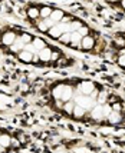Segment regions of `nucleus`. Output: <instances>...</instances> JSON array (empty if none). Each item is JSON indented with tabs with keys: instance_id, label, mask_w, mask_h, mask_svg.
Segmentation results:
<instances>
[{
	"instance_id": "29",
	"label": "nucleus",
	"mask_w": 125,
	"mask_h": 153,
	"mask_svg": "<svg viewBox=\"0 0 125 153\" xmlns=\"http://www.w3.org/2000/svg\"><path fill=\"white\" fill-rule=\"evenodd\" d=\"M32 63H33V65H38V63H40V59H39V56H38V53H35V54H33V57H32Z\"/></svg>"
},
{
	"instance_id": "11",
	"label": "nucleus",
	"mask_w": 125,
	"mask_h": 153,
	"mask_svg": "<svg viewBox=\"0 0 125 153\" xmlns=\"http://www.w3.org/2000/svg\"><path fill=\"white\" fill-rule=\"evenodd\" d=\"M63 17H65V12H63L62 9H53L52 14H50V17H49V19H50L53 23L56 25V23H60Z\"/></svg>"
},
{
	"instance_id": "26",
	"label": "nucleus",
	"mask_w": 125,
	"mask_h": 153,
	"mask_svg": "<svg viewBox=\"0 0 125 153\" xmlns=\"http://www.w3.org/2000/svg\"><path fill=\"white\" fill-rule=\"evenodd\" d=\"M89 32H91V30H89V27L85 26V25H84V26H82V27H81V29L78 30V33L81 34L82 37H84V36H88V34H89Z\"/></svg>"
},
{
	"instance_id": "14",
	"label": "nucleus",
	"mask_w": 125,
	"mask_h": 153,
	"mask_svg": "<svg viewBox=\"0 0 125 153\" xmlns=\"http://www.w3.org/2000/svg\"><path fill=\"white\" fill-rule=\"evenodd\" d=\"M26 16H27V17H29L30 20H38V19H40V12H39V9H38V7H35V6L27 7Z\"/></svg>"
},
{
	"instance_id": "3",
	"label": "nucleus",
	"mask_w": 125,
	"mask_h": 153,
	"mask_svg": "<svg viewBox=\"0 0 125 153\" xmlns=\"http://www.w3.org/2000/svg\"><path fill=\"white\" fill-rule=\"evenodd\" d=\"M96 89V85L93 83L92 80H82L79 82L76 89H75V93H79V94H85V96H91L93 90Z\"/></svg>"
},
{
	"instance_id": "17",
	"label": "nucleus",
	"mask_w": 125,
	"mask_h": 153,
	"mask_svg": "<svg viewBox=\"0 0 125 153\" xmlns=\"http://www.w3.org/2000/svg\"><path fill=\"white\" fill-rule=\"evenodd\" d=\"M75 102H73V99L68 100V102H65L63 103V106H62V110L65 112L66 114H69V116H72V112H73V107H75Z\"/></svg>"
},
{
	"instance_id": "18",
	"label": "nucleus",
	"mask_w": 125,
	"mask_h": 153,
	"mask_svg": "<svg viewBox=\"0 0 125 153\" xmlns=\"http://www.w3.org/2000/svg\"><path fill=\"white\" fill-rule=\"evenodd\" d=\"M81 40H82V36L78 33V32H71V46L73 47H79L81 45Z\"/></svg>"
},
{
	"instance_id": "22",
	"label": "nucleus",
	"mask_w": 125,
	"mask_h": 153,
	"mask_svg": "<svg viewBox=\"0 0 125 153\" xmlns=\"http://www.w3.org/2000/svg\"><path fill=\"white\" fill-rule=\"evenodd\" d=\"M19 39H20V42H22V43H23V45L26 46V45H29V43H32L33 36H32V34H29V33H26V32H25V33H22V34L19 36Z\"/></svg>"
},
{
	"instance_id": "32",
	"label": "nucleus",
	"mask_w": 125,
	"mask_h": 153,
	"mask_svg": "<svg viewBox=\"0 0 125 153\" xmlns=\"http://www.w3.org/2000/svg\"><path fill=\"white\" fill-rule=\"evenodd\" d=\"M58 153H69V152H58Z\"/></svg>"
},
{
	"instance_id": "27",
	"label": "nucleus",
	"mask_w": 125,
	"mask_h": 153,
	"mask_svg": "<svg viewBox=\"0 0 125 153\" xmlns=\"http://www.w3.org/2000/svg\"><path fill=\"white\" fill-rule=\"evenodd\" d=\"M59 57H60V52H59V50H52V56H50V62H53V63H56Z\"/></svg>"
},
{
	"instance_id": "19",
	"label": "nucleus",
	"mask_w": 125,
	"mask_h": 153,
	"mask_svg": "<svg viewBox=\"0 0 125 153\" xmlns=\"http://www.w3.org/2000/svg\"><path fill=\"white\" fill-rule=\"evenodd\" d=\"M96 103H98V105H105V103H108V92H106V90H99L98 97H96Z\"/></svg>"
},
{
	"instance_id": "6",
	"label": "nucleus",
	"mask_w": 125,
	"mask_h": 153,
	"mask_svg": "<svg viewBox=\"0 0 125 153\" xmlns=\"http://www.w3.org/2000/svg\"><path fill=\"white\" fill-rule=\"evenodd\" d=\"M89 116H91V119L92 120H98V122H101V120H105V117H104V107H102V105H95V106L89 110Z\"/></svg>"
},
{
	"instance_id": "31",
	"label": "nucleus",
	"mask_w": 125,
	"mask_h": 153,
	"mask_svg": "<svg viewBox=\"0 0 125 153\" xmlns=\"http://www.w3.org/2000/svg\"><path fill=\"white\" fill-rule=\"evenodd\" d=\"M6 150H7L6 147H3L2 145H0V153H6Z\"/></svg>"
},
{
	"instance_id": "23",
	"label": "nucleus",
	"mask_w": 125,
	"mask_h": 153,
	"mask_svg": "<svg viewBox=\"0 0 125 153\" xmlns=\"http://www.w3.org/2000/svg\"><path fill=\"white\" fill-rule=\"evenodd\" d=\"M58 40H59L60 43H63V45H69V43H71V32H66V33H63Z\"/></svg>"
},
{
	"instance_id": "8",
	"label": "nucleus",
	"mask_w": 125,
	"mask_h": 153,
	"mask_svg": "<svg viewBox=\"0 0 125 153\" xmlns=\"http://www.w3.org/2000/svg\"><path fill=\"white\" fill-rule=\"evenodd\" d=\"M106 120L111 123V125H121L122 122L125 120V116H124V113L122 112H111L109 113V116L106 117Z\"/></svg>"
},
{
	"instance_id": "15",
	"label": "nucleus",
	"mask_w": 125,
	"mask_h": 153,
	"mask_svg": "<svg viewBox=\"0 0 125 153\" xmlns=\"http://www.w3.org/2000/svg\"><path fill=\"white\" fill-rule=\"evenodd\" d=\"M33 47H35V50L36 52H39V50H42L43 47H46L47 45L45 43V40L42 39V37H33V40H32V43H30Z\"/></svg>"
},
{
	"instance_id": "13",
	"label": "nucleus",
	"mask_w": 125,
	"mask_h": 153,
	"mask_svg": "<svg viewBox=\"0 0 125 153\" xmlns=\"http://www.w3.org/2000/svg\"><path fill=\"white\" fill-rule=\"evenodd\" d=\"M35 53H30L29 50H20L19 53H17V57H19L20 62H23V63H32V57Z\"/></svg>"
},
{
	"instance_id": "10",
	"label": "nucleus",
	"mask_w": 125,
	"mask_h": 153,
	"mask_svg": "<svg viewBox=\"0 0 125 153\" xmlns=\"http://www.w3.org/2000/svg\"><path fill=\"white\" fill-rule=\"evenodd\" d=\"M38 56H39V59H40V63H49L50 62V56H52V49L49 46L43 47L42 50L38 52Z\"/></svg>"
},
{
	"instance_id": "16",
	"label": "nucleus",
	"mask_w": 125,
	"mask_h": 153,
	"mask_svg": "<svg viewBox=\"0 0 125 153\" xmlns=\"http://www.w3.org/2000/svg\"><path fill=\"white\" fill-rule=\"evenodd\" d=\"M12 136L10 134H7V133H0V145L3 147H10L12 146Z\"/></svg>"
},
{
	"instance_id": "21",
	"label": "nucleus",
	"mask_w": 125,
	"mask_h": 153,
	"mask_svg": "<svg viewBox=\"0 0 125 153\" xmlns=\"http://www.w3.org/2000/svg\"><path fill=\"white\" fill-rule=\"evenodd\" d=\"M68 25H69V32H78L79 29L84 26V23H82L81 20H72V22H69Z\"/></svg>"
},
{
	"instance_id": "4",
	"label": "nucleus",
	"mask_w": 125,
	"mask_h": 153,
	"mask_svg": "<svg viewBox=\"0 0 125 153\" xmlns=\"http://www.w3.org/2000/svg\"><path fill=\"white\" fill-rule=\"evenodd\" d=\"M66 32H69V25L68 23H56V25H53L49 30H47V34L52 37V39H59L60 36L63 33H66Z\"/></svg>"
},
{
	"instance_id": "25",
	"label": "nucleus",
	"mask_w": 125,
	"mask_h": 153,
	"mask_svg": "<svg viewBox=\"0 0 125 153\" xmlns=\"http://www.w3.org/2000/svg\"><path fill=\"white\" fill-rule=\"evenodd\" d=\"M72 152L73 153H91V150L88 149V147H85V146H73L72 147Z\"/></svg>"
},
{
	"instance_id": "9",
	"label": "nucleus",
	"mask_w": 125,
	"mask_h": 153,
	"mask_svg": "<svg viewBox=\"0 0 125 153\" xmlns=\"http://www.w3.org/2000/svg\"><path fill=\"white\" fill-rule=\"evenodd\" d=\"M53 25H55V23H53L49 17H47V19H40L36 22V27H38V30H40L42 33H47V30H49Z\"/></svg>"
},
{
	"instance_id": "7",
	"label": "nucleus",
	"mask_w": 125,
	"mask_h": 153,
	"mask_svg": "<svg viewBox=\"0 0 125 153\" xmlns=\"http://www.w3.org/2000/svg\"><path fill=\"white\" fill-rule=\"evenodd\" d=\"M16 39H17V34L14 33V32H12V30H7V32H5V33L2 34V43L5 46H12L14 42H16Z\"/></svg>"
},
{
	"instance_id": "5",
	"label": "nucleus",
	"mask_w": 125,
	"mask_h": 153,
	"mask_svg": "<svg viewBox=\"0 0 125 153\" xmlns=\"http://www.w3.org/2000/svg\"><path fill=\"white\" fill-rule=\"evenodd\" d=\"M95 43H96V39L93 37L92 34H88V36H84L82 40H81V45H79V49L85 50V52H91L95 47Z\"/></svg>"
},
{
	"instance_id": "20",
	"label": "nucleus",
	"mask_w": 125,
	"mask_h": 153,
	"mask_svg": "<svg viewBox=\"0 0 125 153\" xmlns=\"http://www.w3.org/2000/svg\"><path fill=\"white\" fill-rule=\"evenodd\" d=\"M52 7H49V6H43V7H40L39 9V12H40V19H47V17H50V14H52Z\"/></svg>"
},
{
	"instance_id": "30",
	"label": "nucleus",
	"mask_w": 125,
	"mask_h": 153,
	"mask_svg": "<svg viewBox=\"0 0 125 153\" xmlns=\"http://www.w3.org/2000/svg\"><path fill=\"white\" fill-rule=\"evenodd\" d=\"M108 3H112V4H115V3H119L121 0H106Z\"/></svg>"
},
{
	"instance_id": "12",
	"label": "nucleus",
	"mask_w": 125,
	"mask_h": 153,
	"mask_svg": "<svg viewBox=\"0 0 125 153\" xmlns=\"http://www.w3.org/2000/svg\"><path fill=\"white\" fill-rule=\"evenodd\" d=\"M86 114H88V110H85L84 107L78 106V105H75V107H73V112H72V117L76 120H81L84 119Z\"/></svg>"
},
{
	"instance_id": "2",
	"label": "nucleus",
	"mask_w": 125,
	"mask_h": 153,
	"mask_svg": "<svg viewBox=\"0 0 125 153\" xmlns=\"http://www.w3.org/2000/svg\"><path fill=\"white\" fill-rule=\"evenodd\" d=\"M73 102L78 105V106L84 107L85 110H91L95 105H96V102L91 97V96H85V94H79V93H75V96L72 97Z\"/></svg>"
},
{
	"instance_id": "28",
	"label": "nucleus",
	"mask_w": 125,
	"mask_h": 153,
	"mask_svg": "<svg viewBox=\"0 0 125 153\" xmlns=\"http://www.w3.org/2000/svg\"><path fill=\"white\" fill-rule=\"evenodd\" d=\"M117 63H118L121 67H125V54H119V56H118V60H117Z\"/></svg>"
},
{
	"instance_id": "24",
	"label": "nucleus",
	"mask_w": 125,
	"mask_h": 153,
	"mask_svg": "<svg viewBox=\"0 0 125 153\" xmlns=\"http://www.w3.org/2000/svg\"><path fill=\"white\" fill-rule=\"evenodd\" d=\"M111 107H112V112H122V103L119 100H115L111 103Z\"/></svg>"
},
{
	"instance_id": "1",
	"label": "nucleus",
	"mask_w": 125,
	"mask_h": 153,
	"mask_svg": "<svg viewBox=\"0 0 125 153\" xmlns=\"http://www.w3.org/2000/svg\"><path fill=\"white\" fill-rule=\"evenodd\" d=\"M53 100H62V102H68L75 96V87L66 83H58L56 86H53L50 90Z\"/></svg>"
}]
</instances>
